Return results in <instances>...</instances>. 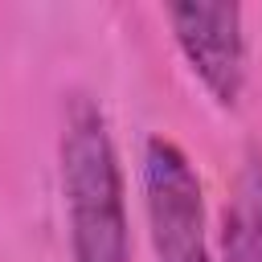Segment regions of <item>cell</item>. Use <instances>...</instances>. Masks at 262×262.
<instances>
[{"instance_id": "1", "label": "cell", "mask_w": 262, "mask_h": 262, "mask_svg": "<svg viewBox=\"0 0 262 262\" xmlns=\"http://www.w3.org/2000/svg\"><path fill=\"white\" fill-rule=\"evenodd\" d=\"M57 176L74 262H131L127 192L102 106L86 94L66 102L57 139Z\"/></svg>"}, {"instance_id": "2", "label": "cell", "mask_w": 262, "mask_h": 262, "mask_svg": "<svg viewBox=\"0 0 262 262\" xmlns=\"http://www.w3.org/2000/svg\"><path fill=\"white\" fill-rule=\"evenodd\" d=\"M143 209L156 262H213L201 176L168 135L143 143Z\"/></svg>"}, {"instance_id": "3", "label": "cell", "mask_w": 262, "mask_h": 262, "mask_svg": "<svg viewBox=\"0 0 262 262\" xmlns=\"http://www.w3.org/2000/svg\"><path fill=\"white\" fill-rule=\"evenodd\" d=\"M172 37L217 106H237L246 90V25L229 0H184L164 8Z\"/></svg>"}, {"instance_id": "4", "label": "cell", "mask_w": 262, "mask_h": 262, "mask_svg": "<svg viewBox=\"0 0 262 262\" xmlns=\"http://www.w3.org/2000/svg\"><path fill=\"white\" fill-rule=\"evenodd\" d=\"M217 262H262V151H246L233 172L221 209Z\"/></svg>"}]
</instances>
